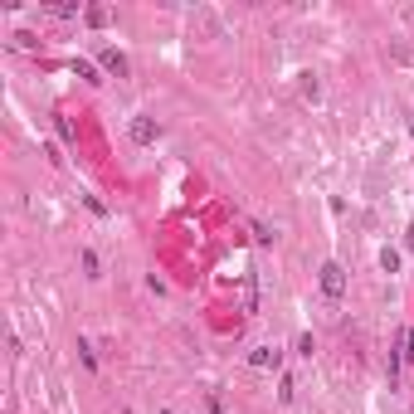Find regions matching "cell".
Returning a JSON list of instances; mask_svg holds the SVG:
<instances>
[{"label":"cell","mask_w":414,"mask_h":414,"mask_svg":"<svg viewBox=\"0 0 414 414\" xmlns=\"http://www.w3.org/2000/svg\"><path fill=\"white\" fill-rule=\"evenodd\" d=\"M83 20H88V25H108V10H102V5H88Z\"/></svg>","instance_id":"7"},{"label":"cell","mask_w":414,"mask_h":414,"mask_svg":"<svg viewBox=\"0 0 414 414\" xmlns=\"http://www.w3.org/2000/svg\"><path fill=\"white\" fill-rule=\"evenodd\" d=\"M322 292H327L332 302L346 292V268H341V264H322Z\"/></svg>","instance_id":"1"},{"label":"cell","mask_w":414,"mask_h":414,"mask_svg":"<svg viewBox=\"0 0 414 414\" xmlns=\"http://www.w3.org/2000/svg\"><path fill=\"white\" fill-rule=\"evenodd\" d=\"M157 137H161V127L151 122V117H137V122H132V141H137V146H146V141H157Z\"/></svg>","instance_id":"2"},{"label":"cell","mask_w":414,"mask_h":414,"mask_svg":"<svg viewBox=\"0 0 414 414\" xmlns=\"http://www.w3.org/2000/svg\"><path fill=\"white\" fill-rule=\"evenodd\" d=\"M73 73H78V78H88V83H102V78H97V69H93L88 59H73Z\"/></svg>","instance_id":"5"},{"label":"cell","mask_w":414,"mask_h":414,"mask_svg":"<svg viewBox=\"0 0 414 414\" xmlns=\"http://www.w3.org/2000/svg\"><path fill=\"white\" fill-rule=\"evenodd\" d=\"M253 239H258V244H273V239H278V234H273V229H268V225H253Z\"/></svg>","instance_id":"8"},{"label":"cell","mask_w":414,"mask_h":414,"mask_svg":"<svg viewBox=\"0 0 414 414\" xmlns=\"http://www.w3.org/2000/svg\"><path fill=\"white\" fill-rule=\"evenodd\" d=\"M278 360H283V351H273V346H258V351H249V366H258V371H264V366H278Z\"/></svg>","instance_id":"4"},{"label":"cell","mask_w":414,"mask_h":414,"mask_svg":"<svg viewBox=\"0 0 414 414\" xmlns=\"http://www.w3.org/2000/svg\"><path fill=\"white\" fill-rule=\"evenodd\" d=\"M404 244H409V249H414V220H409V229H404Z\"/></svg>","instance_id":"9"},{"label":"cell","mask_w":414,"mask_h":414,"mask_svg":"<svg viewBox=\"0 0 414 414\" xmlns=\"http://www.w3.org/2000/svg\"><path fill=\"white\" fill-rule=\"evenodd\" d=\"M409 132H414V117H409Z\"/></svg>","instance_id":"10"},{"label":"cell","mask_w":414,"mask_h":414,"mask_svg":"<svg viewBox=\"0 0 414 414\" xmlns=\"http://www.w3.org/2000/svg\"><path fill=\"white\" fill-rule=\"evenodd\" d=\"M380 268H385V273L400 268V253H395V249H380Z\"/></svg>","instance_id":"6"},{"label":"cell","mask_w":414,"mask_h":414,"mask_svg":"<svg viewBox=\"0 0 414 414\" xmlns=\"http://www.w3.org/2000/svg\"><path fill=\"white\" fill-rule=\"evenodd\" d=\"M97 59H102V69H108L113 78H127V59L117 54V49H102V54H97Z\"/></svg>","instance_id":"3"}]
</instances>
